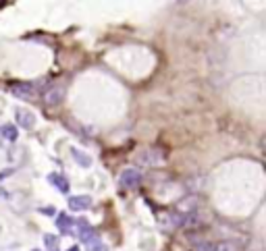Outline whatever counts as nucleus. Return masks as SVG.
Wrapping results in <instances>:
<instances>
[{
  "mask_svg": "<svg viewBox=\"0 0 266 251\" xmlns=\"http://www.w3.org/2000/svg\"><path fill=\"white\" fill-rule=\"evenodd\" d=\"M66 204H69L71 212H83V210H90L94 202H92L90 195H71Z\"/></svg>",
  "mask_w": 266,
  "mask_h": 251,
  "instance_id": "nucleus-6",
  "label": "nucleus"
},
{
  "mask_svg": "<svg viewBox=\"0 0 266 251\" xmlns=\"http://www.w3.org/2000/svg\"><path fill=\"white\" fill-rule=\"evenodd\" d=\"M0 137H5L7 141H17L19 131L15 124H3V127H0Z\"/></svg>",
  "mask_w": 266,
  "mask_h": 251,
  "instance_id": "nucleus-9",
  "label": "nucleus"
},
{
  "mask_svg": "<svg viewBox=\"0 0 266 251\" xmlns=\"http://www.w3.org/2000/svg\"><path fill=\"white\" fill-rule=\"evenodd\" d=\"M75 229H79L75 235L79 237V241L85 245L87 251H104V243L100 241L98 233L94 231V227L87 224L85 218H79V220H75Z\"/></svg>",
  "mask_w": 266,
  "mask_h": 251,
  "instance_id": "nucleus-1",
  "label": "nucleus"
},
{
  "mask_svg": "<svg viewBox=\"0 0 266 251\" xmlns=\"http://www.w3.org/2000/svg\"><path fill=\"white\" fill-rule=\"evenodd\" d=\"M48 183L52 185V187H56V189L60 191V193H69V189H71V185H69V181L64 179V174H60V172H50L48 174Z\"/></svg>",
  "mask_w": 266,
  "mask_h": 251,
  "instance_id": "nucleus-8",
  "label": "nucleus"
},
{
  "mask_svg": "<svg viewBox=\"0 0 266 251\" xmlns=\"http://www.w3.org/2000/svg\"><path fill=\"white\" fill-rule=\"evenodd\" d=\"M212 247L206 243V241H199V243H195V251H210Z\"/></svg>",
  "mask_w": 266,
  "mask_h": 251,
  "instance_id": "nucleus-14",
  "label": "nucleus"
},
{
  "mask_svg": "<svg viewBox=\"0 0 266 251\" xmlns=\"http://www.w3.org/2000/svg\"><path fill=\"white\" fill-rule=\"evenodd\" d=\"M210 251H241V247L235 241H220V243L212 245Z\"/></svg>",
  "mask_w": 266,
  "mask_h": 251,
  "instance_id": "nucleus-11",
  "label": "nucleus"
},
{
  "mask_svg": "<svg viewBox=\"0 0 266 251\" xmlns=\"http://www.w3.org/2000/svg\"><path fill=\"white\" fill-rule=\"evenodd\" d=\"M31 251H40V249H31Z\"/></svg>",
  "mask_w": 266,
  "mask_h": 251,
  "instance_id": "nucleus-16",
  "label": "nucleus"
},
{
  "mask_svg": "<svg viewBox=\"0 0 266 251\" xmlns=\"http://www.w3.org/2000/svg\"><path fill=\"white\" fill-rule=\"evenodd\" d=\"M15 120L21 129H31L33 124H36V116H33V112H29L27 108H17L15 110Z\"/></svg>",
  "mask_w": 266,
  "mask_h": 251,
  "instance_id": "nucleus-5",
  "label": "nucleus"
},
{
  "mask_svg": "<svg viewBox=\"0 0 266 251\" xmlns=\"http://www.w3.org/2000/svg\"><path fill=\"white\" fill-rule=\"evenodd\" d=\"M71 156H73V158L77 160V164H79V166H83V168H90V166H92V158H90L87 154L79 152L77 147H73V149H71Z\"/></svg>",
  "mask_w": 266,
  "mask_h": 251,
  "instance_id": "nucleus-10",
  "label": "nucleus"
},
{
  "mask_svg": "<svg viewBox=\"0 0 266 251\" xmlns=\"http://www.w3.org/2000/svg\"><path fill=\"white\" fill-rule=\"evenodd\" d=\"M11 93L19 100H33L38 96V89L31 83H13L11 85Z\"/></svg>",
  "mask_w": 266,
  "mask_h": 251,
  "instance_id": "nucleus-4",
  "label": "nucleus"
},
{
  "mask_svg": "<svg viewBox=\"0 0 266 251\" xmlns=\"http://www.w3.org/2000/svg\"><path fill=\"white\" fill-rule=\"evenodd\" d=\"M119 185L123 189H136L142 185V172L138 168H125L119 177Z\"/></svg>",
  "mask_w": 266,
  "mask_h": 251,
  "instance_id": "nucleus-2",
  "label": "nucleus"
},
{
  "mask_svg": "<svg viewBox=\"0 0 266 251\" xmlns=\"http://www.w3.org/2000/svg\"><path fill=\"white\" fill-rule=\"evenodd\" d=\"M62 100H64V87H62V85L52 83V85L46 87V91H44V102H46V106H58Z\"/></svg>",
  "mask_w": 266,
  "mask_h": 251,
  "instance_id": "nucleus-3",
  "label": "nucleus"
},
{
  "mask_svg": "<svg viewBox=\"0 0 266 251\" xmlns=\"http://www.w3.org/2000/svg\"><path fill=\"white\" fill-rule=\"evenodd\" d=\"M140 162H144V164H158L160 158H154V149H146V152L140 156Z\"/></svg>",
  "mask_w": 266,
  "mask_h": 251,
  "instance_id": "nucleus-13",
  "label": "nucleus"
},
{
  "mask_svg": "<svg viewBox=\"0 0 266 251\" xmlns=\"http://www.w3.org/2000/svg\"><path fill=\"white\" fill-rule=\"evenodd\" d=\"M179 3H185V0H179Z\"/></svg>",
  "mask_w": 266,
  "mask_h": 251,
  "instance_id": "nucleus-17",
  "label": "nucleus"
},
{
  "mask_svg": "<svg viewBox=\"0 0 266 251\" xmlns=\"http://www.w3.org/2000/svg\"><path fill=\"white\" fill-rule=\"evenodd\" d=\"M40 212H42L44 216H54V214H56V210H54L52 206H50V208H40Z\"/></svg>",
  "mask_w": 266,
  "mask_h": 251,
  "instance_id": "nucleus-15",
  "label": "nucleus"
},
{
  "mask_svg": "<svg viewBox=\"0 0 266 251\" xmlns=\"http://www.w3.org/2000/svg\"><path fill=\"white\" fill-rule=\"evenodd\" d=\"M44 245L48 251H60L58 249V237L56 235H44Z\"/></svg>",
  "mask_w": 266,
  "mask_h": 251,
  "instance_id": "nucleus-12",
  "label": "nucleus"
},
{
  "mask_svg": "<svg viewBox=\"0 0 266 251\" xmlns=\"http://www.w3.org/2000/svg\"><path fill=\"white\" fill-rule=\"evenodd\" d=\"M56 227L62 235H75V218H71L69 214H58Z\"/></svg>",
  "mask_w": 266,
  "mask_h": 251,
  "instance_id": "nucleus-7",
  "label": "nucleus"
}]
</instances>
